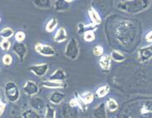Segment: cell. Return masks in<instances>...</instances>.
Returning <instances> with one entry per match:
<instances>
[{
  "instance_id": "5b68a950",
  "label": "cell",
  "mask_w": 152,
  "mask_h": 118,
  "mask_svg": "<svg viewBox=\"0 0 152 118\" xmlns=\"http://www.w3.org/2000/svg\"><path fill=\"white\" fill-rule=\"evenodd\" d=\"M77 117V111L75 108L70 106H63L60 110V118H75Z\"/></svg>"
},
{
  "instance_id": "ba28073f",
  "label": "cell",
  "mask_w": 152,
  "mask_h": 118,
  "mask_svg": "<svg viewBox=\"0 0 152 118\" xmlns=\"http://www.w3.org/2000/svg\"><path fill=\"white\" fill-rule=\"evenodd\" d=\"M23 91L25 93H27L28 95H34L38 93L39 92V87L37 86V84L31 81H28L24 87H23Z\"/></svg>"
},
{
  "instance_id": "8fae6325",
  "label": "cell",
  "mask_w": 152,
  "mask_h": 118,
  "mask_svg": "<svg viewBox=\"0 0 152 118\" xmlns=\"http://www.w3.org/2000/svg\"><path fill=\"white\" fill-rule=\"evenodd\" d=\"M93 117L94 118H107L106 106L104 103H102L96 107V109L93 111Z\"/></svg>"
},
{
  "instance_id": "83f0119b",
  "label": "cell",
  "mask_w": 152,
  "mask_h": 118,
  "mask_svg": "<svg viewBox=\"0 0 152 118\" xmlns=\"http://www.w3.org/2000/svg\"><path fill=\"white\" fill-rule=\"evenodd\" d=\"M46 118H56V111L55 109H52L50 105L46 106V113H45Z\"/></svg>"
},
{
  "instance_id": "277c9868",
  "label": "cell",
  "mask_w": 152,
  "mask_h": 118,
  "mask_svg": "<svg viewBox=\"0 0 152 118\" xmlns=\"http://www.w3.org/2000/svg\"><path fill=\"white\" fill-rule=\"evenodd\" d=\"M35 51L38 53L43 56H51L56 54L55 49L52 46L48 45H44L41 43H37L35 45Z\"/></svg>"
},
{
  "instance_id": "3957f363",
  "label": "cell",
  "mask_w": 152,
  "mask_h": 118,
  "mask_svg": "<svg viewBox=\"0 0 152 118\" xmlns=\"http://www.w3.org/2000/svg\"><path fill=\"white\" fill-rule=\"evenodd\" d=\"M5 93L10 101L15 102L18 99L20 92L17 86L14 82H8L5 86Z\"/></svg>"
},
{
  "instance_id": "f1b7e54d",
  "label": "cell",
  "mask_w": 152,
  "mask_h": 118,
  "mask_svg": "<svg viewBox=\"0 0 152 118\" xmlns=\"http://www.w3.org/2000/svg\"><path fill=\"white\" fill-rule=\"evenodd\" d=\"M13 35V30L10 29V28H4L1 31V36L4 37V38H10Z\"/></svg>"
},
{
  "instance_id": "9a60e30c",
  "label": "cell",
  "mask_w": 152,
  "mask_h": 118,
  "mask_svg": "<svg viewBox=\"0 0 152 118\" xmlns=\"http://www.w3.org/2000/svg\"><path fill=\"white\" fill-rule=\"evenodd\" d=\"M67 78V75L65 74V72L62 70H56L50 76L49 78V81H64L65 79Z\"/></svg>"
},
{
  "instance_id": "ac0fdd59",
  "label": "cell",
  "mask_w": 152,
  "mask_h": 118,
  "mask_svg": "<svg viewBox=\"0 0 152 118\" xmlns=\"http://www.w3.org/2000/svg\"><path fill=\"white\" fill-rule=\"evenodd\" d=\"M79 97L80 98V100L82 101V103H83L85 105L91 104L92 101H93V99H94L93 94H92L91 92H86L82 93L81 96Z\"/></svg>"
},
{
  "instance_id": "8992f818",
  "label": "cell",
  "mask_w": 152,
  "mask_h": 118,
  "mask_svg": "<svg viewBox=\"0 0 152 118\" xmlns=\"http://www.w3.org/2000/svg\"><path fill=\"white\" fill-rule=\"evenodd\" d=\"M48 64L43 63V64H37V65H33L29 67V70H31L33 73H34L38 76H43L45 75L47 71H48Z\"/></svg>"
},
{
  "instance_id": "ffe728a7",
  "label": "cell",
  "mask_w": 152,
  "mask_h": 118,
  "mask_svg": "<svg viewBox=\"0 0 152 118\" xmlns=\"http://www.w3.org/2000/svg\"><path fill=\"white\" fill-rule=\"evenodd\" d=\"M31 105L35 110H42L45 107V102L39 97H34L31 99Z\"/></svg>"
},
{
  "instance_id": "52a82bcc",
  "label": "cell",
  "mask_w": 152,
  "mask_h": 118,
  "mask_svg": "<svg viewBox=\"0 0 152 118\" xmlns=\"http://www.w3.org/2000/svg\"><path fill=\"white\" fill-rule=\"evenodd\" d=\"M139 59L142 62L149 61L152 56V48L151 46H146L144 48H141L138 51Z\"/></svg>"
},
{
  "instance_id": "e575fe53",
  "label": "cell",
  "mask_w": 152,
  "mask_h": 118,
  "mask_svg": "<svg viewBox=\"0 0 152 118\" xmlns=\"http://www.w3.org/2000/svg\"><path fill=\"white\" fill-rule=\"evenodd\" d=\"M4 108H5V104L4 103H0V117L2 116L3 112L4 111Z\"/></svg>"
},
{
  "instance_id": "603a6c76",
  "label": "cell",
  "mask_w": 152,
  "mask_h": 118,
  "mask_svg": "<svg viewBox=\"0 0 152 118\" xmlns=\"http://www.w3.org/2000/svg\"><path fill=\"white\" fill-rule=\"evenodd\" d=\"M110 58L113 59V60H115V62H122V61H124L125 59H126V56L122 53L119 52L118 51H113L111 52Z\"/></svg>"
},
{
  "instance_id": "e0dca14e",
  "label": "cell",
  "mask_w": 152,
  "mask_h": 118,
  "mask_svg": "<svg viewBox=\"0 0 152 118\" xmlns=\"http://www.w3.org/2000/svg\"><path fill=\"white\" fill-rule=\"evenodd\" d=\"M64 98V94L59 92H55L50 97V101L54 104H60Z\"/></svg>"
},
{
  "instance_id": "7402d4cb",
  "label": "cell",
  "mask_w": 152,
  "mask_h": 118,
  "mask_svg": "<svg viewBox=\"0 0 152 118\" xmlns=\"http://www.w3.org/2000/svg\"><path fill=\"white\" fill-rule=\"evenodd\" d=\"M37 7L42 9H48L51 6V1L50 0H35L33 2Z\"/></svg>"
},
{
  "instance_id": "cb8c5ba5",
  "label": "cell",
  "mask_w": 152,
  "mask_h": 118,
  "mask_svg": "<svg viewBox=\"0 0 152 118\" xmlns=\"http://www.w3.org/2000/svg\"><path fill=\"white\" fill-rule=\"evenodd\" d=\"M119 107L118 103L113 98H109L107 100V109L110 111H115Z\"/></svg>"
},
{
  "instance_id": "44dd1931",
  "label": "cell",
  "mask_w": 152,
  "mask_h": 118,
  "mask_svg": "<svg viewBox=\"0 0 152 118\" xmlns=\"http://www.w3.org/2000/svg\"><path fill=\"white\" fill-rule=\"evenodd\" d=\"M110 87L109 85H105V86H100L96 91V95L98 97H104L110 92Z\"/></svg>"
},
{
  "instance_id": "6da1fadb",
  "label": "cell",
  "mask_w": 152,
  "mask_h": 118,
  "mask_svg": "<svg viewBox=\"0 0 152 118\" xmlns=\"http://www.w3.org/2000/svg\"><path fill=\"white\" fill-rule=\"evenodd\" d=\"M151 4L150 1L137 0V1H120L118 3V9L128 13H138L148 8Z\"/></svg>"
},
{
  "instance_id": "d6986e66",
  "label": "cell",
  "mask_w": 152,
  "mask_h": 118,
  "mask_svg": "<svg viewBox=\"0 0 152 118\" xmlns=\"http://www.w3.org/2000/svg\"><path fill=\"white\" fill-rule=\"evenodd\" d=\"M96 28H97V25H94V24L84 25L82 23H80L79 27H78V34H84V33L88 32V31H93Z\"/></svg>"
},
{
  "instance_id": "7a4b0ae2",
  "label": "cell",
  "mask_w": 152,
  "mask_h": 118,
  "mask_svg": "<svg viewBox=\"0 0 152 118\" xmlns=\"http://www.w3.org/2000/svg\"><path fill=\"white\" fill-rule=\"evenodd\" d=\"M80 53L78 43L75 38H72L68 43L65 49V56L70 60H75Z\"/></svg>"
},
{
  "instance_id": "5bb4252c",
  "label": "cell",
  "mask_w": 152,
  "mask_h": 118,
  "mask_svg": "<svg viewBox=\"0 0 152 118\" xmlns=\"http://www.w3.org/2000/svg\"><path fill=\"white\" fill-rule=\"evenodd\" d=\"M68 39V34L67 31L64 28H60L56 33L54 36V40L57 43H61V42L65 41Z\"/></svg>"
},
{
  "instance_id": "30bf717a",
  "label": "cell",
  "mask_w": 152,
  "mask_h": 118,
  "mask_svg": "<svg viewBox=\"0 0 152 118\" xmlns=\"http://www.w3.org/2000/svg\"><path fill=\"white\" fill-rule=\"evenodd\" d=\"M13 50H14L15 52L19 56V57L21 58V60L22 61L24 56L27 54V47H26V45L24 44H22V43H18L17 42V43H15L14 45Z\"/></svg>"
},
{
  "instance_id": "f546056e",
  "label": "cell",
  "mask_w": 152,
  "mask_h": 118,
  "mask_svg": "<svg viewBox=\"0 0 152 118\" xmlns=\"http://www.w3.org/2000/svg\"><path fill=\"white\" fill-rule=\"evenodd\" d=\"M25 38H26V34L22 31H18L15 34V40L18 41V43H21V42L25 40Z\"/></svg>"
},
{
  "instance_id": "7c38bea8",
  "label": "cell",
  "mask_w": 152,
  "mask_h": 118,
  "mask_svg": "<svg viewBox=\"0 0 152 118\" xmlns=\"http://www.w3.org/2000/svg\"><path fill=\"white\" fill-rule=\"evenodd\" d=\"M88 14H89V16H90V19L91 20V21H92V24L97 25V26L98 24L101 23V21H102L101 16H100L99 13L97 12L94 8H89V10H88Z\"/></svg>"
},
{
  "instance_id": "d4e9b609",
  "label": "cell",
  "mask_w": 152,
  "mask_h": 118,
  "mask_svg": "<svg viewBox=\"0 0 152 118\" xmlns=\"http://www.w3.org/2000/svg\"><path fill=\"white\" fill-rule=\"evenodd\" d=\"M56 25H57V21H56V18L50 19V20L47 22L46 27H45L46 32L51 33L52 31H54V29H55L56 27Z\"/></svg>"
},
{
  "instance_id": "d6a6232c",
  "label": "cell",
  "mask_w": 152,
  "mask_h": 118,
  "mask_svg": "<svg viewBox=\"0 0 152 118\" xmlns=\"http://www.w3.org/2000/svg\"><path fill=\"white\" fill-rule=\"evenodd\" d=\"M0 45H1V48L3 49L4 51H8L10 47V43L7 40H4L1 42Z\"/></svg>"
},
{
  "instance_id": "4dcf8cb0",
  "label": "cell",
  "mask_w": 152,
  "mask_h": 118,
  "mask_svg": "<svg viewBox=\"0 0 152 118\" xmlns=\"http://www.w3.org/2000/svg\"><path fill=\"white\" fill-rule=\"evenodd\" d=\"M92 52H93V54L95 56H103L104 49L100 45H97V46H95V48L93 49Z\"/></svg>"
},
{
  "instance_id": "9c48e42d",
  "label": "cell",
  "mask_w": 152,
  "mask_h": 118,
  "mask_svg": "<svg viewBox=\"0 0 152 118\" xmlns=\"http://www.w3.org/2000/svg\"><path fill=\"white\" fill-rule=\"evenodd\" d=\"M41 86H43L45 88L49 89H57V88H62L65 87L66 85L63 83V81H43L41 83Z\"/></svg>"
},
{
  "instance_id": "4fadbf2b",
  "label": "cell",
  "mask_w": 152,
  "mask_h": 118,
  "mask_svg": "<svg viewBox=\"0 0 152 118\" xmlns=\"http://www.w3.org/2000/svg\"><path fill=\"white\" fill-rule=\"evenodd\" d=\"M99 65L104 71L110 70L111 66V58L110 55H103L99 60Z\"/></svg>"
},
{
  "instance_id": "d590c367",
  "label": "cell",
  "mask_w": 152,
  "mask_h": 118,
  "mask_svg": "<svg viewBox=\"0 0 152 118\" xmlns=\"http://www.w3.org/2000/svg\"><path fill=\"white\" fill-rule=\"evenodd\" d=\"M0 97H1V92H0Z\"/></svg>"
},
{
  "instance_id": "1f68e13d",
  "label": "cell",
  "mask_w": 152,
  "mask_h": 118,
  "mask_svg": "<svg viewBox=\"0 0 152 118\" xmlns=\"http://www.w3.org/2000/svg\"><path fill=\"white\" fill-rule=\"evenodd\" d=\"M3 63H4V64H5V65L11 64V63H12V56L10 55H9V54L4 55V57H3Z\"/></svg>"
},
{
  "instance_id": "484cf974",
  "label": "cell",
  "mask_w": 152,
  "mask_h": 118,
  "mask_svg": "<svg viewBox=\"0 0 152 118\" xmlns=\"http://www.w3.org/2000/svg\"><path fill=\"white\" fill-rule=\"evenodd\" d=\"M22 117L23 118H41L40 116L33 110H28V111H24L22 114Z\"/></svg>"
},
{
  "instance_id": "836d02e7",
  "label": "cell",
  "mask_w": 152,
  "mask_h": 118,
  "mask_svg": "<svg viewBox=\"0 0 152 118\" xmlns=\"http://www.w3.org/2000/svg\"><path fill=\"white\" fill-rule=\"evenodd\" d=\"M145 40L147 42H149V43H151L152 40V34H151V32H149L146 36H145Z\"/></svg>"
},
{
  "instance_id": "4316f807",
  "label": "cell",
  "mask_w": 152,
  "mask_h": 118,
  "mask_svg": "<svg viewBox=\"0 0 152 118\" xmlns=\"http://www.w3.org/2000/svg\"><path fill=\"white\" fill-rule=\"evenodd\" d=\"M83 39L86 42H91L95 40V34H93L92 31H88V32H86L84 33Z\"/></svg>"
},
{
  "instance_id": "2e32d148",
  "label": "cell",
  "mask_w": 152,
  "mask_h": 118,
  "mask_svg": "<svg viewBox=\"0 0 152 118\" xmlns=\"http://www.w3.org/2000/svg\"><path fill=\"white\" fill-rule=\"evenodd\" d=\"M69 3L71 1H64V0H59L55 1V9L57 11H64L69 9Z\"/></svg>"
}]
</instances>
